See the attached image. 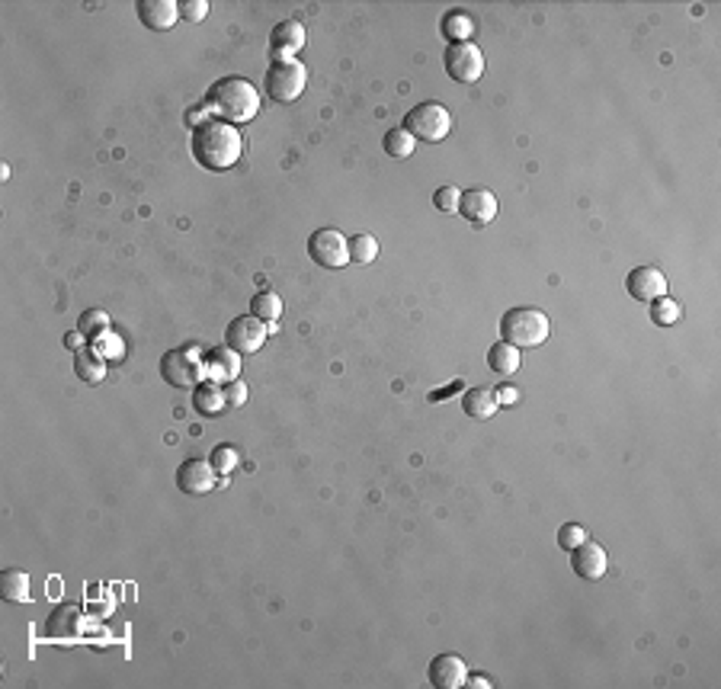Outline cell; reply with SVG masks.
I'll return each instance as SVG.
<instances>
[{
    "instance_id": "6da1fadb",
    "label": "cell",
    "mask_w": 721,
    "mask_h": 689,
    "mask_svg": "<svg viewBox=\"0 0 721 689\" xmlns=\"http://www.w3.org/2000/svg\"><path fill=\"white\" fill-rule=\"evenodd\" d=\"M193 158L199 167L205 170H231L241 160L244 154V138L231 122H221V119H202L199 126L193 128Z\"/></svg>"
},
{
    "instance_id": "7a4b0ae2",
    "label": "cell",
    "mask_w": 721,
    "mask_h": 689,
    "mask_svg": "<svg viewBox=\"0 0 721 689\" xmlns=\"http://www.w3.org/2000/svg\"><path fill=\"white\" fill-rule=\"evenodd\" d=\"M205 110L212 116H221V122L241 126V122L260 116V90L244 77H221L205 97Z\"/></svg>"
},
{
    "instance_id": "3957f363",
    "label": "cell",
    "mask_w": 721,
    "mask_h": 689,
    "mask_svg": "<svg viewBox=\"0 0 721 689\" xmlns=\"http://www.w3.org/2000/svg\"><path fill=\"white\" fill-rule=\"evenodd\" d=\"M548 314L539 308H510L500 318V337L503 344L516 346V350H536L548 340Z\"/></svg>"
},
{
    "instance_id": "277c9868",
    "label": "cell",
    "mask_w": 721,
    "mask_h": 689,
    "mask_svg": "<svg viewBox=\"0 0 721 689\" xmlns=\"http://www.w3.org/2000/svg\"><path fill=\"white\" fill-rule=\"evenodd\" d=\"M305 84H308V67L298 58H279L267 67L263 77V90L269 93V100L276 103H295L302 97Z\"/></svg>"
},
{
    "instance_id": "5b68a950",
    "label": "cell",
    "mask_w": 721,
    "mask_h": 689,
    "mask_svg": "<svg viewBox=\"0 0 721 689\" xmlns=\"http://www.w3.org/2000/svg\"><path fill=\"white\" fill-rule=\"evenodd\" d=\"M404 128L414 135V142H443L446 135L453 132V116L443 103H417L407 116H404Z\"/></svg>"
},
{
    "instance_id": "8992f818",
    "label": "cell",
    "mask_w": 721,
    "mask_h": 689,
    "mask_svg": "<svg viewBox=\"0 0 721 689\" xmlns=\"http://www.w3.org/2000/svg\"><path fill=\"white\" fill-rule=\"evenodd\" d=\"M205 375V360L196 346H176L160 360V378L174 388H196Z\"/></svg>"
},
{
    "instance_id": "52a82bcc",
    "label": "cell",
    "mask_w": 721,
    "mask_h": 689,
    "mask_svg": "<svg viewBox=\"0 0 721 689\" xmlns=\"http://www.w3.org/2000/svg\"><path fill=\"white\" fill-rule=\"evenodd\" d=\"M308 253L321 269H344L350 263V241L337 228H318L308 237Z\"/></svg>"
},
{
    "instance_id": "ba28073f",
    "label": "cell",
    "mask_w": 721,
    "mask_h": 689,
    "mask_svg": "<svg viewBox=\"0 0 721 689\" xmlns=\"http://www.w3.org/2000/svg\"><path fill=\"white\" fill-rule=\"evenodd\" d=\"M446 74L453 77L455 84H475L485 74V55L475 43H455L446 49L443 55Z\"/></svg>"
},
{
    "instance_id": "9c48e42d",
    "label": "cell",
    "mask_w": 721,
    "mask_h": 689,
    "mask_svg": "<svg viewBox=\"0 0 721 689\" xmlns=\"http://www.w3.org/2000/svg\"><path fill=\"white\" fill-rule=\"evenodd\" d=\"M269 337V324L253 314H244V318H235L225 330V344L237 353H257Z\"/></svg>"
},
{
    "instance_id": "30bf717a",
    "label": "cell",
    "mask_w": 721,
    "mask_h": 689,
    "mask_svg": "<svg viewBox=\"0 0 721 689\" xmlns=\"http://www.w3.org/2000/svg\"><path fill=\"white\" fill-rule=\"evenodd\" d=\"M215 465L209 459H186L180 468H176V488L190 497H202L215 488Z\"/></svg>"
},
{
    "instance_id": "8fae6325",
    "label": "cell",
    "mask_w": 721,
    "mask_h": 689,
    "mask_svg": "<svg viewBox=\"0 0 721 689\" xmlns=\"http://www.w3.org/2000/svg\"><path fill=\"white\" fill-rule=\"evenodd\" d=\"M459 212L461 219L471 221V225H491L497 219V196L485 186H475V190H465L459 199Z\"/></svg>"
},
{
    "instance_id": "7c38bea8",
    "label": "cell",
    "mask_w": 721,
    "mask_h": 689,
    "mask_svg": "<svg viewBox=\"0 0 721 689\" xmlns=\"http://www.w3.org/2000/svg\"><path fill=\"white\" fill-rule=\"evenodd\" d=\"M570 568L574 574L584 580H600L609 568V558H606V548L600 542H590L584 538L578 548H570Z\"/></svg>"
},
{
    "instance_id": "4fadbf2b",
    "label": "cell",
    "mask_w": 721,
    "mask_h": 689,
    "mask_svg": "<svg viewBox=\"0 0 721 689\" xmlns=\"http://www.w3.org/2000/svg\"><path fill=\"white\" fill-rule=\"evenodd\" d=\"M625 289L635 302H655L667 295V276L657 267H635L625 279Z\"/></svg>"
},
{
    "instance_id": "5bb4252c",
    "label": "cell",
    "mask_w": 721,
    "mask_h": 689,
    "mask_svg": "<svg viewBox=\"0 0 721 689\" xmlns=\"http://www.w3.org/2000/svg\"><path fill=\"white\" fill-rule=\"evenodd\" d=\"M430 683L437 689H459L469 683V667L459 654H439L430 664Z\"/></svg>"
},
{
    "instance_id": "9a60e30c",
    "label": "cell",
    "mask_w": 721,
    "mask_h": 689,
    "mask_svg": "<svg viewBox=\"0 0 721 689\" xmlns=\"http://www.w3.org/2000/svg\"><path fill=\"white\" fill-rule=\"evenodd\" d=\"M302 45H305V26L298 23V19H283V23L273 26V33H269V51H273V61L292 58Z\"/></svg>"
},
{
    "instance_id": "2e32d148",
    "label": "cell",
    "mask_w": 721,
    "mask_h": 689,
    "mask_svg": "<svg viewBox=\"0 0 721 689\" xmlns=\"http://www.w3.org/2000/svg\"><path fill=\"white\" fill-rule=\"evenodd\" d=\"M138 19H142L151 33H167L170 26L180 19V4L174 0H138Z\"/></svg>"
},
{
    "instance_id": "e0dca14e",
    "label": "cell",
    "mask_w": 721,
    "mask_h": 689,
    "mask_svg": "<svg viewBox=\"0 0 721 689\" xmlns=\"http://www.w3.org/2000/svg\"><path fill=\"white\" fill-rule=\"evenodd\" d=\"M81 623H84V613H81V606L77 603L55 606V613L49 615V639H61V641L77 639Z\"/></svg>"
},
{
    "instance_id": "ac0fdd59",
    "label": "cell",
    "mask_w": 721,
    "mask_h": 689,
    "mask_svg": "<svg viewBox=\"0 0 721 689\" xmlns=\"http://www.w3.org/2000/svg\"><path fill=\"white\" fill-rule=\"evenodd\" d=\"M241 353L231 350V346H219L205 356V375L212 382H231V378H241Z\"/></svg>"
},
{
    "instance_id": "d6986e66",
    "label": "cell",
    "mask_w": 721,
    "mask_h": 689,
    "mask_svg": "<svg viewBox=\"0 0 721 689\" xmlns=\"http://www.w3.org/2000/svg\"><path fill=\"white\" fill-rule=\"evenodd\" d=\"M461 407H465V414H469L471 421H491L500 404H497L494 388L478 385V388H469V391L461 395Z\"/></svg>"
},
{
    "instance_id": "ffe728a7",
    "label": "cell",
    "mask_w": 721,
    "mask_h": 689,
    "mask_svg": "<svg viewBox=\"0 0 721 689\" xmlns=\"http://www.w3.org/2000/svg\"><path fill=\"white\" fill-rule=\"evenodd\" d=\"M193 407L202 414V417H219L221 411L228 407V398H225V388H219V382H199L196 385V395H193Z\"/></svg>"
},
{
    "instance_id": "44dd1931",
    "label": "cell",
    "mask_w": 721,
    "mask_h": 689,
    "mask_svg": "<svg viewBox=\"0 0 721 689\" xmlns=\"http://www.w3.org/2000/svg\"><path fill=\"white\" fill-rule=\"evenodd\" d=\"M439 29H443V35L449 39V45L471 43V35H475V19H471V13H465V10H449V13L439 19Z\"/></svg>"
},
{
    "instance_id": "7402d4cb",
    "label": "cell",
    "mask_w": 721,
    "mask_h": 689,
    "mask_svg": "<svg viewBox=\"0 0 721 689\" xmlns=\"http://www.w3.org/2000/svg\"><path fill=\"white\" fill-rule=\"evenodd\" d=\"M520 350L510 344H494L491 350H487V366H491V372H497V375H513V372H520Z\"/></svg>"
},
{
    "instance_id": "603a6c76",
    "label": "cell",
    "mask_w": 721,
    "mask_h": 689,
    "mask_svg": "<svg viewBox=\"0 0 721 689\" xmlns=\"http://www.w3.org/2000/svg\"><path fill=\"white\" fill-rule=\"evenodd\" d=\"M0 593L7 603H26L29 600V574L19 568H7L0 574Z\"/></svg>"
},
{
    "instance_id": "cb8c5ba5",
    "label": "cell",
    "mask_w": 721,
    "mask_h": 689,
    "mask_svg": "<svg viewBox=\"0 0 721 689\" xmlns=\"http://www.w3.org/2000/svg\"><path fill=\"white\" fill-rule=\"evenodd\" d=\"M74 372L87 385H100L103 378H106V362L93 353V350H81V353L74 356Z\"/></svg>"
},
{
    "instance_id": "d4e9b609",
    "label": "cell",
    "mask_w": 721,
    "mask_h": 689,
    "mask_svg": "<svg viewBox=\"0 0 721 689\" xmlns=\"http://www.w3.org/2000/svg\"><path fill=\"white\" fill-rule=\"evenodd\" d=\"M251 312H253V318L273 324V321L283 318V298H279L273 289H260V292L251 298Z\"/></svg>"
},
{
    "instance_id": "484cf974",
    "label": "cell",
    "mask_w": 721,
    "mask_h": 689,
    "mask_svg": "<svg viewBox=\"0 0 721 689\" xmlns=\"http://www.w3.org/2000/svg\"><path fill=\"white\" fill-rule=\"evenodd\" d=\"M382 144H385V151L392 154V158H398V160H404V158H411L414 154V135L407 132V128H388V135L382 138Z\"/></svg>"
},
{
    "instance_id": "4316f807",
    "label": "cell",
    "mask_w": 721,
    "mask_h": 689,
    "mask_svg": "<svg viewBox=\"0 0 721 689\" xmlns=\"http://www.w3.org/2000/svg\"><path fill=\"white\" fill-rule=\"evenodd\" d=\"M679 318H683V308H679V302H673L671 295H661V298L651 302V321L657 328H671Z\"/></svg>"
},
{
    "instance_id": "83f0119b",
    "label": "cell",
    "mask_w": 721,
    "mask_h": 689,
    "mask_svg": "<svg viewBox=\"0 0 721 689\" xmlns=\"http://www.w3.org/2000/svg\"><path fill=\"white\" fill-rule=\"evenodd\" d=\"M77 330H81L84 337H90V340H97V337H103L106 330H110V314L100 312V308H90V312L81 314Z\"/></svg>"
},
{
    "instance_id": "f1b7e54d",
    "label": "cell",
    "mask_w": 721,
    "mask_h": 689,
    "mask_svg": "<svg viewBox=\"0 0 721 689\" xmlns=\"http://www.w3.org/2000/svg\"><path fill=\"white\" fill-rule=\"evenodd\" d=\"M378 257V241L372 235H356L350 237V260L360 263V267H366V263H372Z\"/></svg>"
},
{
    "instance_id": "f546056e",
    "label": "cell",
    "mask_w": 721,
    "mask_h": 689,
    "mask_svg": "<svg viewBox=\"0 0 721 689\" xmlns=\"http://www.w3.org/2000/svg\"><path fill=\"white\" fill-rule=\"evenodd\" d=\"M93 346H97L93 353L100 356V360H106V362H122V360H126V344H122L116 334H110V330H106L103 337H97V340H93Z\"/></svg>"
},
{
    "instance_id": "4dcf8cb0",
    "label": "cell",
    "mask_w": 721,
    "mask_h": 689,
    "mask_svg": "<svg viewBox=\"0 0 721 689\" xmlns=\"http://www.w3.org/2000/svg\"><path fill=\"white\" fill-rule=\"evenodd\" d=\"M209 462L215 465V471H219V475H231V471H235V465H237V449L231 443L215 445Z\"/></svg>"
},
{
    "instance_id": "1f68e13d",
    "label": "cell",
    "mask_w": 721,
    "mask_h": 689,
    "mask_svg": "<svg viewBox=\"0 0 721 689\" xmlns=\"http://www.w3.org/2000/svg\"><path fill=\"white\" fill-rule=\"evenodd\" d=\"M587 538V530L580 526V523H564L562 530H558V546L564 548V552H570V548H578L580 542Z\"/></svg>"
},
{
    "instance_id": "d6a6232c",
    "label": "cell",
    "mask_w": 721,
    "mask_h": 689,
    "mask_svg": "<svg viewBox=\"0 0 721 689\" xmlns=\"http://www.w3.org/2000/svg\"><path fill=\"white\" fill-rule=\"evenodd\" d=\"M459 199L461 190H455V186H439L437 193H433V205L439 212H459Z\"/></svg>"
},
{
    "instance_id": "836d02e7",
    "label": "cell",
    "mask_w": 721,
    "mask_h": 689,
    "mask_svg": "<svg viewBox=\"0 0 721 689\" xmlns=\"http://www.w3.org/2000/svg\"><path fill=\"white\" fill-rule=\"evenodd\" d=\"M205 13H209V0H186L180 7V17L186 23H199V19H205Z\"/></svg>"
},
{
    "instance_id": "e575fe53",
    "label": "cell",
    "mask_w": 721,
    "mask_h": 689,
    "mask_svg": "<svg viewBox=\"0 0 721 689\" xmlns=\"http://www.w3.org/2000/svg\"><path fill=\"white\" fill-rule=\"evenodd\" d=\"M225 398L231 407H241V404L247 401V385H244V378H231V382H225Z\"/></svg>"
},
{
    "instance_id": "d590c367",
    "label": "cell",
    "mask_w": 721,
    "mask_h": 689,
    "mask_svg": "<svg viewBox=\"0 0 721 689\" xmlns=\"http://www.w3.org/2000/svg\"><path fill=\"white\" fill-rule=\"evenodd\" d=\"M494 391H497V404H507V407H513V404L520 401V391H516V388H510V385L494 388Z\"/></svg>"
},
{
    "instance_id": "8d00e7d4",
    "label": "cell",
    "mask_w": 721,
    "mask_h": 689,
    "mask_svg": "<svg viewBox=\"0 0 721 689\" xmlns=\"http://www.w3.org/2000/svg\"><path fill=\"white\" fill-rule=\"evenodd\" d=\"M81 340H84V334H81V330H71V334H65V346H67V350H74V353H81Z\"/></svg>"
},
{
    "instance_id": "74e56055",
    "label": "cell",
    "mask_w": 721,
    "mask_h": 689,
    "mask_svg": "<svg viewBox=\"0 0 721 689\" xmlns=\"http://www.w3.org/2000/svg\"><path fill=\"white\" fill-rule=\"evenodd\" d=\"M459 382H453V385L446 388V391H430V401H446V395H449V391H459Z\"/></svg>"
},
{
    "instance_id": "f35d334b",
    "label": "cell",
    "mask_w": 721,
    "mask_h": 689,
    "mask_svg": "<svg viewBox=\"0 0 721 689\" xmlns=\"http://www.w3.org/2000/svg\"><path fill=\"white\" fill-rule=\"evenodd\" d=\"M471 686H478V689H485V686H491V680H487V677H471Z\"/></svg>"
}]
</instances>
